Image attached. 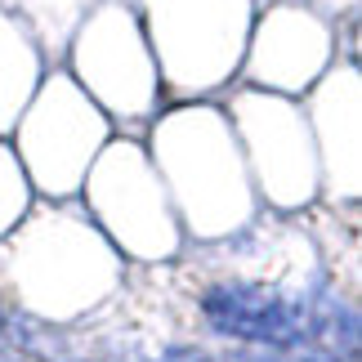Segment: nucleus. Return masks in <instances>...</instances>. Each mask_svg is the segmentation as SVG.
Returning <instances> with one entry per match:
<instances>
[{
	"label": "nucleus",
	"mask_w": 362,
	"mask_h": 362,
	"mask_svg": "<svg viewBox=\"0 0 362 362\" xmlns=\"http://www.w3.org/2000/svg\"><path fill=\"white\" fill-rule=\"evenodd\" d=\"M202 317L215 336L224 340H242L255 349H277L291 354L309 340V309L291 304L286 296L269 291L264 282H215L202 291Z\"/></svg>",
	"instance_id": "f257e3e1"
}]
</instances>
